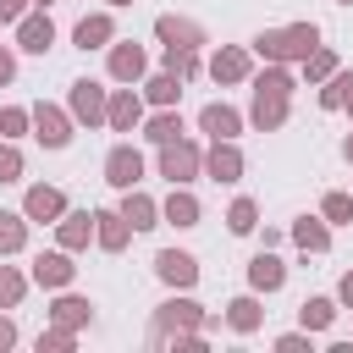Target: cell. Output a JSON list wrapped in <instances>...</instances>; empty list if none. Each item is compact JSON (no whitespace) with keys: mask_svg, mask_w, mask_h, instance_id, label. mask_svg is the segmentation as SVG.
<instances>
[{"mask_svg":"<svg viewBox=\"0 0 353 353\" xmlns=\"http://www.w3.org/2000/svg\"><path fill=\"white\" fill-rule=\"evenodd\" d=\"M22 215H28V221H39V226H50V221H61V215H66V193H61V188H50V182H33V188H28V199H22Z\"/></svg>","mask_w":353,"mask_h":353,"instance_id":"ba28073f","label":"cell"},{"mask_svg":"<svg viewBox=\"0 0 353 353\" xmlns=\"http://www.w3.org/2000/svg\"><path fill=\"white\" fill-rule=\"evenodd\" d=\"M347 94H353V72H342V66H336V72L325 77V88H320V110H342V105H347Z\"/></svg>","mask_w":353,"mask_h":353,"instance_id":"4dcf8cb0","label":"cell"},{"mask_svg":"<svg viewBox=\"0 0 353 353\" xmlns=\"http://www.w3.org/2000/svg\"><path fill=\"white\" fill-rule=\"evenodd\" d=\"M165 72H176L182 83L199 77V50H165Z\"/></svg>","mask_w":353,"mask_h":353,"instance_id":"d590c367","label":"cell"},{"mask_svg":"<svg viewBox=\"0 0 353 353\" xmlns=\"http://www.w3.org/2000/svg\"><path fill=\"white\" fill-rule=\"evenodd\" d=\"M72 39H77V50H105V44L116 39V22H110V11H94V17H83V22L72 28Z\"/></svg>","mask_w":353,"mask_h":353,"instance_id":"d6986e66","label":"cell"},{"mask_svg":"<svg viewBox=\"0 0 353 353\" xmlns=\"http://www.w3.org/2000/svg\"><path fill=\"white\" fill-rule=\"evenodd\" d=\"M259 320H265V309H259V298H232V303H226V325H232V331H243V336H254V331H259Z\"/></svg>","mask_w":353,"mask_h":353,"instance_id":"484cf974","label":"cell"},{"mask_svg":"<svg viewBox=\"0 0 353 353\" xmlns=\"http://www.w3.org/2000/svg\"><path fill=\"white\" fill-rule=\"evenodd\" d=\"M72 336H77V331H66V325H55V331H39V353H61V347H72Z\"/></svg>","mask_w":353,"mask_h":353,"instance_id":"f35d334b","label":"cell"},{"mask_svg":"<svg viewBox=\"0 0 353 353\" xmlns=\"http://www.w3.org/2000/svg\"><path fill=\"white\" fill-rule=\"evenodd\" d=\"M28 248V215L0 210V254H22Z\"/></svg>","mask_w":353,"mask_h":353,"instance_id":"4316f807","label":"cell"},{"mask_svg":"<svg viewBox=\"0 0 353 353\" xmlns=\"http://www.w3.org/2000/svg\"><path fill=\"white\" fill-rule=\"evenodd\" d=\"M17 44H22L28 55H44V50L55 44V22H50L44 11H28V17L17 22Z\"/></svg>","mask_w":353,"mask_h":353,"instance_id":"5bb4252c","label":"cell"},{"mask_svg":"<svg viewBox=\"0 0 353 353\" xmlns=\"http://www.w3.org/2000/svg\"><path fill=\"white\" fill-rule=\"evenodd\" d=\"M33 0H0V22H22Z\"/></svg>","mask_w":353,"mask_h":353,"instance_id":"b9f144b4","label":"cell"},{"mask_svg":"<svg viewBox=\"0 0 353 353\" xmlns=\"http://www.w3.org/2000/svg\"><path fill=\"white\" fill-rule=\"evenodd\" d=\"M143 72H149L143 44H132V39H127V44H110V77H116V83H138Z\"/></svg>","mask_w":353,"mask_h":353,"instance_id":"9a60e30c","label":"cell"},{"mask_svg":"<svg viewBox=\"0 0 353 353\" xmlns=\"http://www.w3.org/2000/svg\"><path fill=\"white\" fill-rule=\"evenodd\" d=\"M298 320H303V331H325V325L336 320V303H331V298H303V303H298Z\"/></svg>","mask_w":353,"mask_h":353,"instance_id":"f546056e","label":"cell"},{"mask_svg":"<svg viewBox=\"0 0 353 353\" xmlns=\"http://www.w3.org/2000/svg\"><path fill=\"white\" fill-rule=\"evenodd\" d=\"M160 215H165L171 226H199V199H193L188 188H171V199L160 204Z\"/></svg>","mask_w":353,"mask_h":353,"instance_id":"d4e9b609","label":"cell"},{"mask_svg":"<svg viewBox=\"0 0 353 353\" xmlns=\"http://www.w3.org/2000/svg\"><path fill=\"white\" fill-rule=\"evenodd\" d=\"M182 331H204V309H199L193 298H165V303L154 309V342L182 336Z\"/></svg>","mask_w":353,"mask_h":353,"instance_id":"3957f363","label":"cell"},{"mask_svg":"<svg viewBox=\"0 0 353 353\" xmlns=\"http://www.w3.org/2000/svg\"><path fill=\"white\" fill-rule=\"evenodd\" d=\"M105 121H110L116 132H132V127L143 121V99H138L132 88H121V94L110 99V110H105Z\"/></svg>","mask_w":353,"mask_h":353,"instance_id":"603a6c76","label":"cell"},{"mask_svg":"<svg viewBox=\"0 0 353 353\" xmlns=\"http://www.w3.org/2000/svg\"><path fill=\"white\" fill-rule=\"evenodd\" d=\"M17 176H22V154L11 143H0V182H17Z\"/></svg>","mask_w":353,"mask_h":353,"instance_id":"ab89813d","label":"cell"},{"mask_svg":"<svg viewBox=\"0 0 353 353\" xmlns=\"http://www.w3.org/2000/svg\"><path fill=\"white\" fill-rule=\"evenodd\" d=\"M6 347H17V325H11V314H0V353Z\"/></svg>","mask_w":353,"mask_h":353,"instance_id":"ee69618b","label":"cell"},{"mask_svg":"<svg viewBox=\"0 0 353 353\" xmlns=\"http://www.w3.org/2000/svg\"><path fill=\"white\" fill-rule=\"evenodd\" d=\"M11 77H17V55H11V50H6V44H0V88H6V83H11Z\"/></svg>","mask_w":353,"mask_h":353,"instance_id":"7bdbcfd3","label":"cell"},{"mask_svg":"<svg viewBox=\"0 0 353 353\" xmlns=\"http://www.w3.org/2000/svg\"><path fill=\"white\" fill-rule=\"evenodd\" d=\"M204 176H210V182H237V176H243V149H237L232 138H215V143L204 149Z\"/></svg>","mask_w":353,"mask_h":353,"instance_id":"8992f818","label":"cell"},{"mask_svg":"<svg viewBox=\"0 0 353 353\" xmlns=\"http://www.w3.org/2000/svg\"><path fill=\"white\" fill-rule=\"evenodd\" d=\"M336 6H353V0H336Z\"/></svg>","mask_w":353,"mask_h":353,"instance_id":"f907efd6","label":"cell"},{"mask_svg":"<svg viewBox=\"0 0 353 353\" xmlns=\"http://www.w3.org/2000/svg\"><path fill=\"white\" fill-rule=\"evenodd\" d=\"M276 353H309V336L287 331V336H276Z\"/></svg>","mask_w":353,"mask_h":353,"instance_id":"60d3db41","label":"cell"},{"mask_svg":"<svg viewBox=\"0 0 353 353\" xmlns=\"http://www.w3.org/2000/svg\"><path fill=\"white\" fill-rule=\"evenodd\" d=\"M342 160H347V165H353V132H347V138H342Z\"/></svg>","mask_w":353,"mask_h":353,"instance_id":"bcb514c9","label":"cell"},{"mask_svg":"<svg viewBox=\"0 0 353 353\" xmlns=\"http://www.w3.org/2000/svg\"><path fill=\"white\" fill-rule=\"evenodd\" d=\"M254 50L265 61H303L309 50H320V28L314 22H292V28H265L254 39Z\"/></svg>","mask_w":353,"mask_h":353,"instance_id":"6da1fadb","label":"cell"},{"mask_svg":"<svg viewBox=\"0 0 353 353\" xmlns=\"http://www.w3.org/2000/svg\"><path fill=\"white\" fill-rule=\"evenodd\" d=\"M105 110H110L105 88H99L94 77H77V83H72V116H77V121H88V127H99V121H105Z\"/></svg>","mask_w":353,"mask_h":353,"instance_id":"8fae6325","label":"cell"},{"mask_svg":"<svg viewBox=\"0 0 353 353\" xmlns=\"http://www.w3.org/2000/svg\"><path fill=\"white\" fill-rule=\"evenodd\" d=\"M336 303H347V309H353V270L336 281Z\"/></svg>","mask_w":353,"mask_h":353,"instance_id":"f6af8a7d","label":"cell"},{"mask_svg":"<svg viewBox=\"0 0 353 353\" xmlns=\"http://www.w3.org/2000/svg\"><path fill=\"white\" fill-rule=\"evenodd\" d=\"M28 121H33V110L6 105V110H0V138H22V132H28Z\"/></svg>","mask_w":353,"mask_h":353,"instance_id":"8d00e7d4","label":"cell"},{"mask_svg":"<svg viewBox=\"0 0 353 353\" xmlns=\"http://www.w3.org/2000/svg\"><path fill=\"white\" fill-rule=\"evenodd\" d=\"M22 292H28V276H22L17 265H0V309H17Z\"/></svg>","mask_w":353,"mask_h":353,"instance_id":"d6a6232c","label":"cell"},{"mask_svg":"<svg viewBox=\"0 0 353 353\" xmlns=\"http://www.w3.org/2000/svg\"><path fill=\"white\" fill-rule=\"evenodd\" d=\"M331 72H336V55H331V50H325V44H320V50H309V55H303V77H309V83H325V77H331Z\"/></svg>","mask_w":353,"mask_h":353,"instance_id":"e575fe53","label":"cell"},{"mask_svg":"<svg viewBox=\"0 0 353 353\" xmlns=\"http://www.w3.org/2000/svg\"><path fill=\"white\" fill-rule=\"evenodd\" d=\"M281 281H287V265H281L270 248H259V254L248 259V287H254V292H281Z\"/></svg>","mask_w":353,"mask_h":353,"instance_id":"2e32d148","label":"cell"},{"mask_svg":"<svg viewBox=\"0 0 353 353\" xmlns=\"http://www.w3.org/2000/svg\"><path fill=\"white\" fill-rule=\"evenodd\" d=\"M199 127H204L210 138H237V132H243V116H237L232 105H221V99H215V105H204V110H199Z\"/></svg>","mask_w":353,"mask_h":353,"instance_id":"44dd1931","label":"cell"},{"mask_svg":"<svg viewBox=\"0 0 353 353\" xmlns=\"http://www.w3.org/2000/svg\"><path fill=\"white\" fill-rule=\"evenodd\" d=\"M33 6H39V11H44V6H50V0H33Z\"/></svg>","mask_w":353,"mask_h":353,"instance_id":"c3c4849f","label":"cell"},{"mask_svg":"<svg viewBox=\"0 0 353 353\" xmlns=\"http://www.w3.org/2000/svg\"><path fill=\"white\" fill-rule=\"evenodd\" d=\"M72 121H77V116H66L61 105H33V127H39L33 138H39L44 149H66V143H72Z\"/></svg>","mask_w":353,"mask_h":353,"instance_id":"277c9868","label":"cell"},{"mask_svg":"<svg viewBox=\"0 0 353 353\" xmlns=\"http://www.w3.org/2000/svg\"><path fill=\"white\" fill-rule=\"evenodd\" d=\"M127 237H132V221H127L121 210H94V243H99L105 254H121Z\"/></svg>","mask_w":353,"mask_h":353,"instance_id":"4fadbf2b","label":"cell"},{"mask_svg":"<svg viewBox=\"0 0 353 353\" xmlns=\"http://www.w3.org/2000/svg\"><path fill=\"white\" fill-rule=\"evenodd\" d=\"M143 138H149V143H171V138H182V116L165 105L160 116H149V121H143Z\"/></svg>","mask_w":353,"mask_h":353,"instance_id":"f1b7e54d","label":"cell"},{"mask_svg":"<svg viewBox=\"0 0 353 353\" xmlns=\"http://www.w3.org/2000/svg\"><path fill=\"white\" fill-rule=\"evenodd\" d=\"M226 226H232L237 237H248V232L259 226V204H254V199H232V210H226Z\"/></svg>","mask_w":353,"mask_h":353,"instance_id":"1f68e13d","label":"cell"},{"mask_svg":"<svg viewBox=\"0 0 353 353\" xmlns=\"http://www.w3.org/2000/svg\"><path fill=\"white\" fill-rule=\"evenodd\" d=\"M72 276H77L72 248H50V254H39V259H33V281H39V287H50V292H66V287H72Z\"/></svg>","mask_w":353,"mask_h":353,"instance_id":"5b68a950","label":"cell"},{"mask_svg":"<svg viewBox=\"0 0 353 353\" xmlns=\"http://www.w3.org/2000/svg\"><path fill=\"white\" fill-rule=\"evenodd\" d=\"M138 176H143V154H138L132 143H116V149L105 154V182L127 193V188H138Z\"/></svg>","mask_w":353,"mask_h":353,"instance_id":"52a82bcc","label":"cell"},{"mask_svg":"<svg viewBox=\"0 0 353 353\" xmlns=\"http://www.w3.org/2000/svg\"><path fill=\"white\" fill-rule=\"evenodd\" d=\"M176 94H182V77H176V72H160V77H149V83H143V99H149V105H160V110H165V105H176Z\"/></svg>","mask_w":353,"mask_h":353,"instance_id":"83f0119b","label":"cell"},{"mask_svg":"<svg viewBox=\"0 0 353 353\" xmlns=\"http://www.w3.org/2000/svg\"><path fill=\"white\" fill-rule=\"evenodd\" d=\"M154 276H160L165 287H182V292H188V287L199 281V259L182 254V248H160V254H154Z\"/></svg>","mask_w":353,"mask_h":353,"instance_id":"9c48e42d","label":"cell"},{"mask_svg":"<svg viewBox=\"0 0 353 353\" xmlns=\"http://www.w3.org/2000/svg\"><path fill=\"white\" fill-rule=\"evenodd\" d=\"M210 77H215V83H243V77H248V50H243V44L215 50V55H210Z\"/></svg>","mask_w":353,"mask_h":353,"instance_id":"ffe728a7","label":"cell"},{"mask_svg":"<svg viewBox=\"0 0 353 353\" xmlns=\"http://www.w3.org/2000/svg\"><path fill=\"white\" fill-rule=\"evenodd\" d=\"M121 215L132 221V232H149V226H160V204H154L149 193H138V188H127V199H121Z\"/></svg>","mask_w":353,"mask_h":353,"instance_id":"cb8c5ba5","label":"cell"},{"mask_svg":"<svg viewBox=\"0 0 353 353\" xmlns=\"http://www.w3.org/2000/svg\"><path fill=\"white\" fill-rule=\"evenodd\" d=\"M320 215L342 226V221H353V199H347V193H325V199H320Z\"/></svg>","mask_w":353,"mask_h":353,"instance_id":"74e56055","label":"cell"},{"mask_svg":"<svg viewBox=\"0 0 353 353\" xmlns=\"http://www.w3.org/2000/svg\"><path fill=\"white\" fill-rule=\"evenodd\" d=\"M110 6H132V0H110Z\"/></svg>","mask_w":353,"mask_h":353,"instance_id":"681fc988","label":"cell"},{"mask_svg":"<svg viewBox=\"0 0 353 353\" xmlns=\"http://www.w3.org/2000/svg\"><path fill=\"white\" fill-rule=\"evenodd\" d=\"M287 105H292V94H270V88H254V105H248V121H254L259 132H276V127L287 121Z\"/></svg>","mask_w":353,"mask_h":353,"instance_id":"7c38bea8","label":"cell"},{"mask_svg":"<svg viewBox=\"0 0 353 353\" xmlns=\"http://www.w3.org/2000/svg\"><path fill=\"white\" fill-rule=\"evenodd\" d=\"M254 88H270V94H292L298 83H292V72H287V61H270L259 77H254Z\"/></svg>","mask_w":353,"mask_h":353,"instance_id":"836d02e7","label":"cell"},{"mask_svg":"<svg viewBox=\"0 0 353 353\" xmlns=\"http://www.w3.org/2000/svg\"><path fill=\"white\" fill-rule=\"evenodd\" d=\"M342 110H347V116H353V94H347V105H342Z\"/></svg>","mask_w":353,"mask_h":353,"instance_id":"7dc6e473","label":"cell"},{"mask_svg":"<svg viewBox=\"0 0 353 353\" xmlns=\"http://www.w3.org/2000/svg\"><path fill=\"white\" fill-rule=\"evenodd\" d=\"M55 237H61V248H88V237H94V210H66L61 221H55Z\"/></svg>","mask_w":353,"mask_h":353,"instance_id":"e0dca14e","label":"cell"},{"mask_svg":"<svg viewBox=\"0 0 353 353\" xmlns=\"http://www.w3.org/2000/svg\"><path fill=\"white\" fill-rule=\"evenodd\" d=\"M50 320H55V325H66V331H83V325L94 320V303H88V298H77V292H61V298H55V309H50Z\"/></svg>","mask_w":353,"mask_h":353,"instance_id":"7402d4cb","label":"cell"},{"mask_svg":"<svg viewBox=\"0 0 353 353\" xmlns=\"http://www.w3.org/2000/svg\"><path fill=\"white\" fill-rule=\"evenodd\" d=\"M292 243H298L303 254H325V248H331V221H325V215H298V221H292Z\"/></svg>","mask_w":353,"mask_h":353,"instance_id":"ac0fdd59","label":"cell"},{"mask_svg":"<svg viewBox=\"0 0 353 353\" xmlns=\"http://www.w3.org/2000/svg\"><path fill=\"white\" fill-rule=\"evenodd\" d=\"M199 171H204V149H199L193 138H171V143H160V176H165L171 188L193 182Z\"/></svg>","mask_w":353,"mask_h":353,"instance_id":"7a4b0ae2","label":"cell"},{"mask_svg":"<svg viewBox=\"0 0 353 353\" xmlns=\"http://www.w3.org/2000/svg\"><path fill=\"white\" fill-rule=\"evenodd\" d=\"M154 39L165 50H199L204 44V28L193 17H154Z\"/></svg>","mask_w":353,"mask_h":353,"instance_id":"30bf717a","label":"cell"}]
</instances>
